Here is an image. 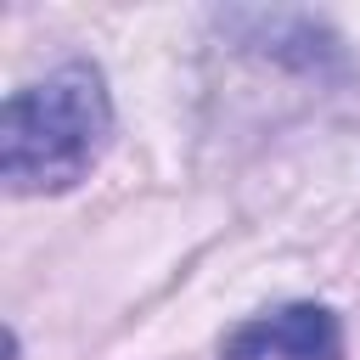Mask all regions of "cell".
<instances>
[{
  "instance_id": "obj_1",
  "label": "cell",
  "mask_w": 360,
  "mask_h": 360,
  "mask_svg": "<svg viewBox=\"0 0 360 360\" xmlns=\"http://www.w3.org/2000/svg\"><path fill=\"white\" fill-rule=\"evenodd\" d=\"M107 141H112L107 79L90 62H68L6 101L0 174L11 191H68L101 163Z\"/></svg>"
},
{
  "instance_id": "obj_2",
  "label": "cell",
  "mask_w": 360,
  "mask_h": 360,
  "mask_svg": "<svg viewBox=\"0 0 360 360\" xmlns=\"http://www.w3.org/2000/svg\"><path fill=\"white\" fill-rule=\"evenodd\" d=\"M219 360H343L338 315L321 304H287L276 315H259L236 326L219 349Z\"/></svg>"
}]
</instances>
